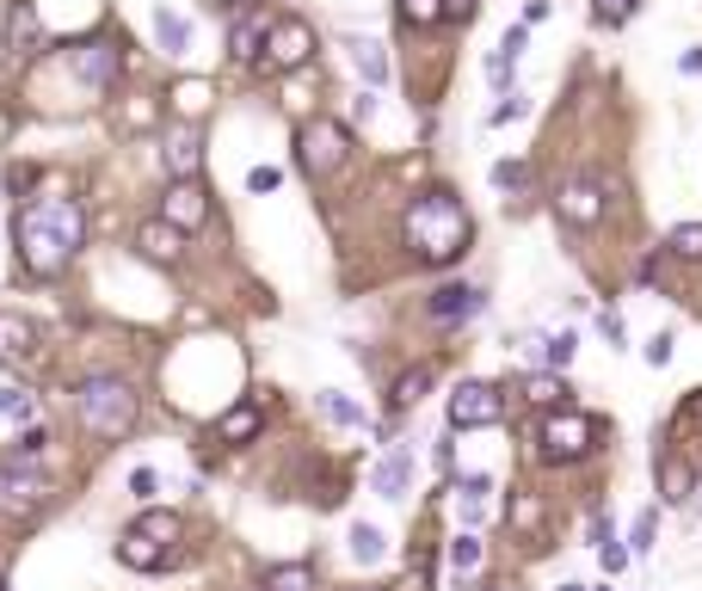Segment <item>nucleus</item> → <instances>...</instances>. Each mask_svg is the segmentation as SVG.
<instances>
[{"instance_id":"21","label":"nucleus","mask_w":702,"mask_h":591,"mask_svg":"<svg viewBox=\"0 0 702 591\" xmlns=\"http://www.w3.org/2000/svg\"><path fill=\"white\" fill-rule=\"evenodd\" d=\"M31 345H38L31 321H19V315H0V364H19V357H31Z\"/></svg>"},{"instance_id":"42","label":"nucleus","mask_w":702,"mask_h":591,"mask_svg":"<svg viewBox=\"0 0 702 591\" xmlns=\"http://www.w3.org/2000/svg\"><path fill=\"white\" fill-rule=\"evenodd\" d=\"M597 561H604V573H623V567H629V549L616 536H604V542H597Z\"/></svg>"},{"instance_id":"41","label":"nucleus","mask_w":702,"mask_h":591,"mask_svg":"<svg viewBox=\"0 0 702 591\" xmlns=\"http://www.w3.org/2000/svg\"><path fill=\"white\" fill-rule=\"evenodd\" d=\"M672 345H678V339H672V333H653V339H647V345H641V357H647V364H653V370H665V364H672Z\"/></svg>"},{"instance_id":"46","label":"nucleus","mask_w":702,"mask_h":591,"mask_svg":"<svg viewBox=\"0 0 702 591\" xmlns=\"http://www.w3.org/2000/svg\"><path fill=\"white\" fill-rule=\"evenodd\" d=\"M524 111H531V99H524V92H512V99H500V106H493V124H517Z\"/></svg>"},{"instance_id":"13","label":"nucleus","mask_w":702,"mask_h":591,"mask_svg":"<svg viewBox=\"0 0 702 591\" xmlns=\"http://www.w3.org/2000/svg\"><path fill=\"white\" fill-rule=\"evenodd\" d=\"M345 160V130L339 124H315V130H303V167L308 173H333Z\"/></svg>"},{"instance_id":"44","label":"nucleus","mask_w":702,"mask_h":591,"mask_svg":"<svg viewBox=\"0 0 702 591\" xmlns=\"http://www.w3.org/2000/svg\"><path fill=\"white\" fill-rule=\"evenodd\" d=\"M512 68H517L512 50H493V56H487V80H493V87H505V80H512Z\"/></svg>"},{"instance_id":"11","label":"nucleus","mask_w":702,"mask_h":591,"mask_svg":"<svg viewBox=\"0 0 702 591\" xmlns=\"http://www.w3.org/2000/svg\"><path fill=\"white\" fill-rule=\"evenodd\" d=\"M136 253H142L148 265H179L186 259V228L167 223V216H155V223L136 228Z\"/></svg>"},{"instance_id":"18","label":"nucleus","mask_w":702,"mask_h":591,"mask_svg":"<svg viewBox=\"0 0 702 591\" xmlns=\"http://www.w3.org/2000/svg\"><path fill=\"white\" fill-rule=\"evenodd\" d=\"M690 493H696V469H690L684 456H665L660 462V500L665 505H684Z\"/></svg>"},{"instance_id":"49","label":"nucleus","mask_w":702,"mask_h":591,"mask_svg":"<svg viewBox=\"0 0 702 591\" xmlns=\"http://www.w3.org/2000/svg\"><path fill=\"white\" fill-rule=\"evenodd\" d=\"M487 474H463V481H456V493H463V500H481V493H487Z\"/></svg>"},{"instance_id":"53","label":"nucleus","mask_w":702,"mask_h":591,"mask_svg":"<svg viewBox=\"0 0 702 591\" xmlns=\"http://www.w3.org/2000/svg\"><path fill=\"white\" fill-rule=\"evenodd\" d=\"M678 68H684V75H702V50H684L678 56Z\"/></svg>"},{"instance_id":"58","label":"nucleus","mask_w":702,"mask_h":591,"mask_svg":"<svg viewBox=\"0 0 702 591\" xmlns=\"http://www.w3.org/2000/svg\"><path fill=\"white\" fill-rule=\"evenodd\" d=\"M481 591H500V585H481Z\"/></svg>"},{"instance_id":"48","label":"nucleus","mask_w":702,"mask_h":591,"mask_svg":"<svg viewBox=\"0 0 702 591\" xmlns=\"http://www.w3.org/2000/svg\"><path fill=\"white\" fill-rule=\"evenodd\" d=\"M524 43H531V26H505V38H500V50H512V56H524Z\"/></svg>"},{"instance_id":"16","label":"nucleus","mask_w":702,"mask_h":591,"mask_svg":"<svg viewBox=\"0 0 702 591\" xmlns=\"http://www.w3.org/2000/svg\"><path fill=\"white\" fill-rule=\"evenodd\" d=\"M567 376H561V370H531V376H524V401H531V407H543V413H555V407H567Z\"/></svg>"},{"instance_id":"12","label":"nucleus","mask_w":702,"mask_h":591,"mask_svg":"<svg viewBox=\"0 0 702 591\" xmlns=\"http://www.w3.org/2000/svg\"><path fill=\"white\" fill-rule=\"evenodd\" d=\"M481 308H487V296H481L475 284H444V289H432L425 315H432L437 327H456V321H475Z\"/></svg>"},{"instance_id":"31","label":"nucleus","mask_w":702,"mask_h":591,"mask_svg":"<svg viewBox=\"0 0 702 591\" xmlns=\"http://www.w3.org/2000/svg\"><path fill=\"white\" fill-rule=\"evenodd\" d=\"M31 413H38V394H31V388H19V382H7V388H0V420L26 425Z\"/></svg>"},{"instance_id":"47","label":"nucleus","mask_w":702,"mask_h":591,"mask_svg":"<svg viewBox=\"0 0 702 591\" xmlns=\"http://www.w3.org/2000/svg\"><path fill=\"white\" fill-rule=\"evenodd\" d=\"M43 444H50V432H43V425H31V432H26V444L13 450V462H38V450H43Z\"/></svg>"},{"instance_id":"33","label":"nucleus","mask_w":702,"mask_h":591,"mask_svg":"<svg viewBox=\"0 0 702 591\" xmlns=\"http://www.w3.org/2000/svg\"><path fill=\"white\" fill-rule=\"evenodd\" d=\"M395 13H401V26L425 31V26H437V19H444V0H395Z\"/></svg>"},{"instance_id":"28","label":"nucleus","mask_w":702,"mask_h":591,"mask_svg":"<svg viewBox=\"0 0 702 591\" xmlns=\"http://www.w3.org/2000/svg\"><path fill=\"white\" fill-rule=\"evenodd\" d=\"M315 401H320V413H327V420H333V425H358V432H364V425H370V413H364V407H358V401H345V394H339V388H320V394H315Z\"/></svg>"},{"instance_id":"19","label":"nucleus","mask_w":702,"mask_h":591,"mask_svg":"<svg viewBox=\"0 0 702 591\" xmlns=\"http://www.w3.org/2000/svg\"><path fill=\"white\" fill-rule=\"evenodd\" d=\"M407 481H413V462L407 456H383L370 469V493H383V500H401V493H407Z\"/></svg>"},{"instance_id":"17","label":"nucleus","mask_w":702,"mask_h":591,"mask_svg":"<svg viewBox=\"0 0 702 591\" xmlns=\"http://www.w3.org/2000/svg\"><path fill=\"white\" fill-rule=\"evenodd\" d=\"M432 376H437L432 364H413L407 376H395V388H388V407H395V413H413L425 401V388H432Z\"/></svg>"},{"instance_id":"8","label":"nucleus","mask_w":702,"mask_h":591,"mask_svg":"<svg viewBox=\"0 0 702 591\" xmlns=\"http://www.w3.org/2000/svg\"><path fill=\"white\" fill-rule=\"evenodd\" d=\"M68 68H75L87 87H118V75H123V38H80V43H68Z\"/></svg>"},{"instance_id":"57","label":"nucleus","mask_w":702,"mask_h":591,"mask_svg":"<svg viewBox=\"0 0 702 591\" xmlns=\"http://www.w3.org/2000/svg\"><path fill=\"white\" fill-rule=\"evenodd\" d=\"M561 591H585V585H561Z\"/></svg>"},{"instance_id":"38","label":"nucleus","mask_w":702,"mask_h":591,"mask_svg":"<svg viewBox=\"0 0 702 591\" xmlns=\"http://www.w3.org/2000/svg\"><path fill=\"white\" fill-rule=\"evenodd\" d=\"M512 524L517 530H536V524H543V505H536V493H517V500H512Z\"/></svg>"},{"instance_id":"54","label":"nucleus","mask_w":702,"mask_h":591,"mask_svg":"<svg viewBox=\"0 0 702 591\" xmlns=\"http://www.w3.org/2000/svg\"><path fill=\"white\" fill-rule=\"evenodd\" d=\"M401 591H432V579H425V567H413V573H407V585H401Z\"/></svg>"},{"instance_id":"9","label":"nucleus","mask_w":702,"mask_h":591,"mask_svg":"<svg viewBox=\"0 0 702 591\" xmlns=\"http://www.w3.org/2000/svg\"><path fill=\"white\" fill-rule=\"evenodd\" d=\"M505 420V394L493 382H456L451 394V432H481V425Z\"/></svg>"},{"instance_id":"4","label":"nucleus","mask_w":702,"mask_h":591,"mask_svg":"<svg viewBox=\"0 0 702 591\" xmlns=\"http://www.w3.org/2000/svg\"><path fill=\"white\" fill-rule=\"evenodd\" d=\"M604 210H610V179H597V173H567V179L555 185V223L597 228Z\"/></svg>"},{"instance_id":"50","label":"nucleus","mask_w":702,"mask_h":591,"mask_svg":"<svg viewBox=\"0 0 702 591\" xmlns=\"http://www.w3.org/2000/svg\"><path fill=\"white\" fill-rule=\"evenodd\" d=\"M660 272H665V253H647V259H641V272H635V277H641V284H653V277H660Z\"/></svg>"},{"instance_id":"10","label":"nucleus","mask_w":702,"mask_h":591,"mask_svg":"<svg viewBox=\"0 0 702 591\" xmlns=\"http://www.w3.org/2000/svg\"><path fill=\"white\" fill-rule=\"evenodd\" d=\"M160 216H167V223H179V228L191 235V228L210 223V191H204L198 179H172V185H167V204H160Z\"/></svg>"},{"instance_id":"24","label":"nucleus","mask_w":702,"mask_h":591,"mask_svg":"<svg viewBox=\"0 0 702 591\" xmlns=\"http://www.w3.org/2000/svg\"><path fill=\"white\" fill-rule=\"evenodd\" d=\"M266 26H271V19H235V31H228V56H235V62H259Z\"/></svg>"},{"instance_id":"20","label":"nucleus","mask_w":702,"mask_h":591,"mask_svg":"<svg viewBox=\"0 0 702 591\" xmlns=\"http://www.w3.org/2000/svg\"><path fill=\"white\" fill-rule=\"evenodd\" d=\"M167 173L172 179H198V130H172L167 136Z\"/></svg>"},{"instance_id":"45","label":"nucleus","mask_w":702,"mask_h":591,"mask_svg":"<svg viewBox=\"0 0 702 591\" xmlns=\"http://www.w3.org/2000/svg\"><path fill=\"white\" fill-rule=\"evenodd\" d=\"M597 333H604L610 345H623V339H629V327H623V315H616V308H597Z\"/></svg>"},{"instance_id":"35","label":"nucleus","mask_w":702,"mask_h":591,"mask_svg":"<svg viewBox=\"0 0 702 591\" xmlns=\"http://www.w3.org/2000/svg\"><path fill=\"white\" fill-rule=\"evenodd\" d=\"M136 530H148V536L167 542V549L179 542V518H172V512H148V518H136Z\"/></svg>"},{"instance_id":"26","label":"nucleus","mask_w":702,"mask_h":591,"mask_svg":"<svg viewBox=\"0 0 702 591\" xmlns=\"http://www.w3.org/2000/svg\"><path fill=\"white\" fill-rule=\"evenodd\" d=\"M259 591H315V567L308 561H284V567H266Z\"/></svg>"},{"instance_id":"25","label":"nucleus","mask_w":702,"mask_h":591,"mask_svg":"<svg viewBox=\"0 0 702 591\" xmlns=\"http://www.w3.org/2000/svg\"><path fill=\"white\" fill-rule=\"evenodd\" d=\"M573 352H580V339H573V333H543V339H531V357L543 370H567Z\"/></svg>"},{"instance_id":"29","label":"nucleus","mask_w":702,"mask_h":591,"mask_svg":"<svg viewBox=\"0 0 702 591\" xmlns=\"http://www.w3.org/2000/svg\"><path fill=\"white\" fill-rule=\"evenodd\" d=\"M665 253L684 265H702V223H678L672 235H665Z\"/></svg>"},{"instance_id":"32","label":"nucleus","mask_w":702,"mask_h":591,"mask_svg":"<svg viewBox=\"0 0 702 591\" xmlns=\"http://www.w3.org/2000/svg\"><path fill=\"white\" fill-rule=\"evenodd\" d=\"M352 62H358V75L370 80V87H383V80H388V56H383V43H352Z\"/></svg>"},{"instance_id":"23","label":"nucleus","mask_w":702,"mask_h":591,"mask_svg":"<svg viewBox=\"0 0 702 591\" xmlns=\"http://www.w3.org/2000/svg\"><path fill=\"white\" fill-rule=\"evenodd\" d=\"M155 43H160V56H186V43H191L186 13H172V7H160V13H155Z\"/></svg>"},{"instance_id":"1","label":"nucleus","mask_w":702,"mask_h":591,"mask_svg":"<svg viewBox=\"0 0 702 591\" xmlns=\"http://www.w3.org/2000/svg\"><path fill=\"white\" fill-rule=\"evenodd\" d=\"M80 240H87V216H80L75 197H43V204H26L13 216V247H19V265L31 277H62L75 265Z\"/></svg>"},{"instance_id":"39","label":"nucleus","mask_w":702,"mask_h":591,"mask_svg":"<svg viewBox=\"0 0 702 591\" xmlns=\"http://www.w3.org/2000/svg\"><path fill=\"white\" fill-rule=\"evenodd\" d=\"M629 13H635V0H592V19H597V26H623Z\"/></svg>"},{"instance_id":"27","label":"nucleus","mask_w":702,"mask_h":591,"mask_svg":"<svg viewBox=\"0 0 702 591\" xmlns=\"http://www.w3.org/2000/svg\"><path fill=\"white\" fill-rule=\"evenodd\" d=\"M345 549H352V561L358 567H376L388 554V536L376 524H352V536H345Z\"/></svg>"},{"instance_id":"55","label":"nucleus","mask_w":702,"mask_h":591,"mask_svg":"<svg viewBox=\"0 0 702 591\" xmlns=\"http://www.w3.org/2000/svg\"><path fill=\"white\" fill-rule=\"evenodd\" d=\"M204 7H210V13H235L240 0H204Z\"/></svg>"},{"instance_id":"51","label":"nucleus","mask_w":702,"mask_h":591,"mask_svg":"<svg viewBox=\"0 0 702 591\" xmlns=\"http://www.w3.org/2000/svg\"><path fill=\"white\" fill-rule=\"evenodd\" d=\"M444 19H463L468 26V19H475V0H444Z\"/></svg>"},{"instance_id":"36","label":"nucleus","mask_w":702,"mask_h":591,"mask_svg":"<svg viewBox=\"0 0 702 591\" xmlns=\"http://www.w3.org/2000/svg\"><path fill=\"white\" fill-rule=\"evenodd\" d=\"M653 536H660V512L647 505V512L635 518V530H629V549H635V554H647V549H653Z\"/></svg>"},{"instance_id":"5","label":"nucleus","mask_w":702,"mask_h":591,"mask_svg":"<svg viewBox=\"0 0 702 591\" xmlns=\"http://www.w3.org/2000/svg\"><path fill=\"white\" fill-rule=\"evenodd\" d=\"M597 437H604V425L592 420V413H573V407H555L543 420V456L548 462H580L597 450Z\"/></svg>"},{"instance_id":"37","label":"nucleus","mask_w":702,"mask_h":591,"mask_svg":"<svg viewBox=\"0 0 702 591\" xmlns=\"http://www.w3.org/2000/svg\"><path fill=\"white\" fill-rule=\"evenodd\" d=\"M493 185H500V191H524V185H531V167H524V160H500V167H493Z\"/></svg>"},{"instance_id":"3","label":"nucleus","mask_w":702,"mask_h":591,"mask_svg":"<svg viewBox=\"0 0 702 591\" xmlns=\"http://www.w3.org/2000/svg\"><path fill=\"white\" fill-rule=\"evenodd\" d=\"M75 413L87 420V432L93 437H106V444H118V437H130L136 432V388L123 376H87L75 388Z\"/></svg>"},{"instance_id":"7","label":"nucleus","mask_w":702,"mask_h":591,"mask_svg":"<svg viewBox=\"0 0 702 591\" xmlns=\"http://www.w3.org/2000/svg\"><path fill=\"white\" fill-rule=\"evenodd\" d=\"M43 500H50V474L38 462H0V512L31 518Z\"/></svg>"},{"instance_id":"59","label":"nucleus","mask_w":702,"mask_h":591,"mask_svg":"<svg viewBox=\"0 0 702 591\" xmlns=\"http://www.w3.org/2000/svg\"><path fill=\"white\" fill-rule=\"evenodd\" d=\"M604 591H610V585H604Z\"/></svg>"},{"instance_id":"56","label":"nucleus","mask_w":702,"mask_h":591,"mask_svg":"<svg viewBox=\"0 0 702 591\" xmlns=\"http://www.w3.org/2000/svg\"><path fill=\"white\" fill-rule=\"evenodd\" d=\"M7 136H13V111H0V142H7Z\"/></svg>"},{"instance_id":"2","label":"nucleus","mask_w":702,"mask_h":591,"mask_svg":"<svg viewBox=\"0 0 702 591\" xmlns=\"http://www.w3.org/2000/svg\"><path fill=\"white\" fill-rule=\"evenodd\" d=\"M401 240H407L413 265H425V272H444V265H456L468 253L475 223H468L463 197L444 191V185H432V191H419L407 204V216H401Z\"/></svg>"},{"instance_id":"15","label":"nucleus","mask_w":702,"mask_h":591,"mask_svg":"<svg viewBox=\"0 0 702 591\" xmlns=\"http://www.w3.org/2000/svg\"><path fill=\"white\" fill-rule=\"evenodd\" d=\"M167 542H155V536H148V530H123V536H118V561L123 567H136V573H155V567H167Z\"/></svg>"},{"instance_id":"43","label":"nucleus","mask_w":702,"mask_h":591,"mask_svg":"<svg viewBox=\"0 0 702 591\" xmlns=\"http://www.w3.org/2000/svg\"><path fill=\"white\" fill-rule=\"evenodd\" d=\"M278 185H284V173H278V167H253V173H247V191H253V197L278 191Z\"/></svg>"},{"instance_id":"22","label":"nucleus","mask_w":702,"mask_h":591,"mask_svg":"<svg viewBox=\"0 0 702 591\" xmlns=\"http://www.w3.org/2000/svg\"><path fill=\"white\" fill-rule=\"evenodd\" d=\"M7 43H13V56H38L43 26H38V13H31V7H13V13H7Z\"/></svg>"},{"instance_id":"30","label":"nucleus","mask_w":702,"mask_h":591,"mask_svg":"<svg viewBox=\"0 0 702 591\" xmlns=\"http://www.w3.org/2000/svg\"><path fill=\"white\" fill-rule=\"evenodd\" d=\"M167 99H172V111H179V118H198V111L210 106V80H179Z\"/></svg>"},{"instance_id":"40","label":"nucleus","mask_w":702,"mask_h":591,"mask_svg":"<svg viewBox=\"0 0 702 591\" xmlns=\"http://www.w3.org/2000/svg\"><path fill=\"white\" fill-rule=\"evenodd\" d=\"M130 500H160V474L155 469H130Z\"/></svg>"},{"instance_id":"14","label":"nucleus","mask_w":702,"mask_h":591,"mask_svg":"<svg viewBox=\"0 0 702 591\" xmlns=\"http://www.w3.org/2000/svg\"><path fill=\"white\" fill-rule=\"evenodd\" d=\"M266 432V401H235V407L223 413V420H216V437H223V444H253V437Z\"/></svg>"},{"instance_id":"34","label":"nucleus","mask_w":702,"mask_h":591,"mask_svg":"<svg viewBox=\"0 0 702 591\" xmlns=\"http://www.w3.org/2000/svg\"><path fill=\"white\" fill-rule=\"evenodd\" d=\"M444 561H451V573H456V579L475 573V567H481V536H475V530H463V536L451 542V554H444Z\"/></svg>"},{"instance_id":"52","label":"nucleus","mask_w":702,"mask_h":591,"mask_svg":"<svg viewBox=\"0 0 702 591\" xmlns=\"http://www.w3.org/2000/svg\"><path fill=\"white\" fill-rule=\"evenodd\" d=\"M352 118H358V124H370V118H376V92H358V106H352Z\"/></svg>"},{"instance_id":"6","label":"nucleus","mask_w":702,"mask_h":591,"mask_svg":"<svg viewBox=\"0 0 702 591\" xmlns=\"http://www.w3.org/2000/svg\"><path fill=\"white\" fill-rule=\"evenodd\" d=\"M308 56H315V26L296 19V13L271 19V26H266V68H271V75H296Z\"/></svg>"}]
</instances>
